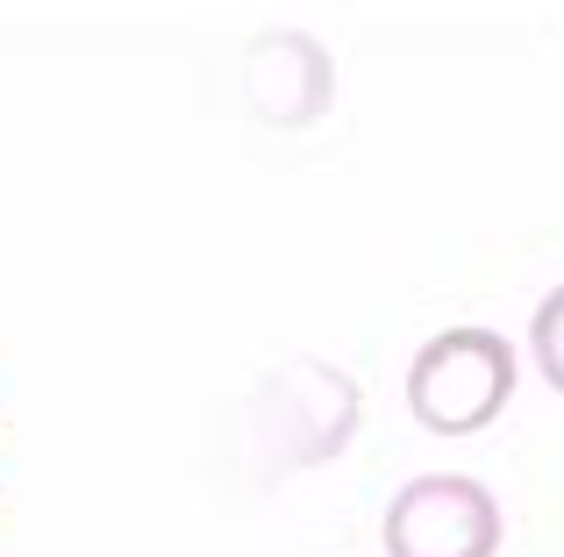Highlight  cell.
<instances>
[{
  "label": "cell",
  "instance_id": "1",
  "mask_svg": "<svg viewBox=\"0 0 564 557\" xmlns=\"http://www.w3.org/2000/svg\"><path fill=\"white\" fill-rule=\"evenodd\" d=\"M358 415H365V401H358V379L344 364L286 358L279 372H264L258 393H250V415H243L258 487L344 458V444L358 436Z\"/></svg>",
  "mask_w": 564,
  "mask_h": 557
},
{
  "label": "cell",
  "instance_id": "2",
  "mask_svg": "<svg viewBox=\"0 0 564 557\" xmlns=\"http://www.w3.org/2000/svg\"><path fill=\"white\" fill-rule=\"evenodd\" d=\"M514 401V350L494 329H443L408 364V407L436 436H479Z\"/></svg>",
  "mask_w": 564,
  "mask_h": 557
},
{
  "label": "cell",
  "instance_id": "3",
  "mask_svg": "<svg viewBox=\"0 0 564 557\" xmlns=\"http://www.w3.org/2000/svg\"><path fill=\"white\" fill-rule=\"evenodd\" d=\"M386 557H494L508 522L500 501L465 472H429L386 501Z\"/></svg>",
  "mask_w": 564,
  "mask_h": 557
},
{
  "label": "cell",
  "instance_id": "4",
  "mask_svg": "<svg viewBox=\"0 0 564 557\" xmlns=\"http://www.w3.org/2000/svg\"><path fill=\"white\" fill-rule=\"evenodd\" d=\"M329 94H336L329 51L315 36H301V29H264L243 51V100H250L258 122L307 129V122H322Z\"/></svg>",
  "mask_w": 564,
  "mask_h": 557
},
{
  "label": "cell",
  "instance_id": "5",
  "mask_svg": "<svg viewBox=\"0 0 564 557\" xmlns=\"http://www.w3.org/2000/svg\"><path fill=\"white\" fill-rule=\"evenodd\" d=\"M529 350H536V372H543V386H551V393H564V286L536 301V321H529Z\"/></svg>",
  "mask_w": 564,
  "mask_h": 557
}]
</instances>
